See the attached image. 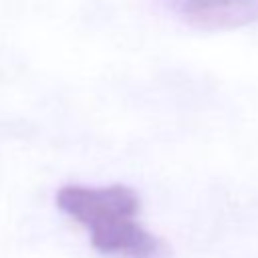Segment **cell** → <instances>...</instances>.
Returning a JSON list of instances; mask_svg holds the SVG:
<instances>
[{"label": "cell", "instance_id": "1", "mask_svg": "<svg viewBox=\"0 0 258 258\" xmlns=\"http://www.w3.org/2000/svg\"><path fill=\"white\" fill-rule=\"evenodd\" d=\"M56 206L89 228L91 242L99 252L129 258L157 254V240L137 224L139 196L127 185H64L56 194Z\"/></svg>", "mask_w": 258, "mask_h": 258}, {"label": "cell", "instance_id": "2", "mask_svg": "<svg viewBox=\"0 0 258 258\" xmlns=\"http://www.w3.org/2000/svg\"><path fill=\"white\" fill-rule=\"evenodd\" d=\"M187 24L204 30L240 28L258 22V0H167Z\"/></svg>", "mask_w": 258, "mask_h": 258}]
</instances>
